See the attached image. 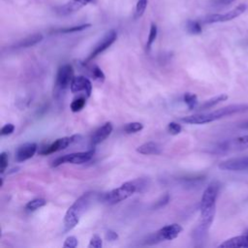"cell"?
Instances as JSON below:
<instances>
[{
  "label": "cell",
  "mask_w": 248,
  "mask_h": 248,
  "mask_svg": "<svg viewBox=\"0 0 248 248\" xmlns=\"http://www.w3.org/2000/svg\"><path fill=\"white\" fill-rule=\"evenodd\" d=\"M235 0H221L220 2L223 4V5H228V4H231L232 2H233Z\"/></svg>",
  "instance_id": "cell-38"
},
{
  "label": "cell",
  "mask_w": 248,
  "mask_h": 248,
  "mask_svg": "<svg viewBox=\"0 0 248 248\" xmlns=\"http://www.w3.org/2000/svg\"><path fill=\"white\" fill-rule=\"evenodd\" d=\"M95 149L92 148L87 151H82V152H76V153H71L67 155L60 156L56 158L55 160L52 161L51 167L56 168L62 164L65 163H70V164H83L88 162L94 155Z\"/></svg>",
  "instance_id": "cell-5"
},
{
  "label": "cell",
  "mask_w": 248,
  "mask_h": 248,
  "mask_svg": "<svg viewBox=\"0 0 248 248\" xmlns=\"http://www.w3.org/2000/svg\"><path fill=\"white\" fill-rule=\"evenodd\" d=\"M220 190V184L216 181L211 182L203 191L201 200V224L199 226V234H203L209 229L215 215L216 200Z\"/></svg>",
  "instance_id": "cell-1"
},
{
  "label": "cell",
  "mask_w": 248,
  "mask_h": 248,
  "mask_svg": "<svg viewBox=\"0 0 248 248\" xmlns=\"http://www.w3.org/2000/svg\"><path fill=\"white\" fill-rule=\"evenodd\" d=\"M169 200H170V196L167 194V195H165L164 197H162V198L156 202V205H154V207H155V208H160V207L164 206L165 204L168 203Z\"/></svg>",
  "instance_id": "cell-36"
},
{
  "label": "cell",
  "mask_w": 248,
  "mask_h": 248,
  "mask_svg": "<svg viewBox=\"0 0 248 248\" xmlns=\"http://www.w3.org/2000/svg\"><path fill=\"white\" fill-rule=\"evenodd\" d=\"M143 129V125L140 122H130L126 124L123 128L124 132L127 134H134L141 131Z\"/></svg>",
  "instance_id": "cell-27"
},
{
  "label": "cell",
  "mask_w": 248,
  "mask_h": 248,
  "mask_svg": "<svg viewBox=\"0 0 248 248\" xmlns=\"http://www.w3.org/2000/svg\"><path fill=\"white\" fill-rule=\"evenodd\" d=\"M247 10L246 4H239L232 10L225 13V14H212L204 17V23H216V22H225L229 20H232L239 16H241Z\"/></svg>",
  "instance_id": "cell-6"
},
{
  "label": "cell",
  "mask_w": 248,
  "mask_h": 248,
  "mask_svg": "<svg viewBox=\"0 0 248 248\" xmlns=\"http://www.w3.org/2000/svg\"><path fill=\"white\" fill-rule=\"evenodd\" d=\"M186 29L190 34L198 35L202 33V26L199 21L196 20H188L186 23Z\"/></svg>",
  "instance_id": "cell-23"
},
{
  "label": "cell",
  "mask_w": 248,
  "mask_h": 248,
  "mask_svg": "<svg viewBox=\"0 0 248 248\" xmlns=\"http://www.w3.org/2000/svg\"><path fill=\"white\" fill-rule=\"evenodd\" d=\"M239 127L242 128V129H247V130H248V120L245 121V122H243L242 124H240Z\"/></svg>",
  "instance_id": "cell-37"
},
{
  "label": "cell",
  "mask_w": 248,
  "mask_h": 248,
  "mask_svg": "<svg viewBox=\"0 0 248 248\" xmlns=\"http://www.w3.org/2000/svg\"><path fill=\"white\" fill-rule=\"evenodd\" d=\"M182 130V127L177 122H170L168 124V131L171 135H178Z\"/></svg>",
  "instance_id": "cell-31"
},
{
  "label": "cell",
  "mask_w": 248,
  "mask_h": 248,
  "mask_svg": "<svg viewBox=\"0 0 248 248\" xmlns=\"http://www.w3.org/2000/svg\"><path fill=\"white\" fill-rule=\"evenodd\" d=\"M116 38H117V33H116L115 30H109L108 32H107L104 35V37L94 46L93 50L88 55L86 61H90L91 59L95 58L97 55L104 52L107 48H108L115 42Z\"/></svg>",
  "instance_id": "cell-8"
},
{
  "label": "cell",
  "mask_w": 248,
  "mask_h": 248,
  "mask_svg": "<svg viewBox=\"0 0 248 248\" xmlns=\"http://www.w3.org/2000/svg\"><path fill=\"white\" fill-rule=\"evenodd\" d=\"M183 231V228L179 225V224H170L168 226L163 227L162 229H160L157 233L162 240H172L174 238H176L179 233Z\"/></svg>",
  "instance_id": "cell-14"
},
{
  "label": "cell",
  "mask_w": 248,
  "mask_h": 248,
  "mask_svg": "<svg viewBox=\"0 0 248 248\" xmlns=\"http://www.w3.org/2000/svg\"><path fill=\"white\" fill-rule=\"evenodd\" d=\"M137 152L143 155H158L161 153V147L156 142L148 141L140 145L137 148Z\"/></svg>",
  "instance_id": "cell-19"
},
{
  "label": "cell",
  "mask_w": 248,
  "mask_h": 248,
  "mask_svg": "<svg viewBox=\"0 0 248 248\" xmlns=\"http://www.w3.org/2000/svg\"><path fill=\"white\" fill-rule=\"evenodd\" d=\"M147 7V0H138L136 4V12H135V17L139 18L140 17Z\"/></svg>",
  "instance_id": "cell-29"
},
{
  "label": "cell",
  "mask_w": 248,
  "mask_h": 248,
  "mask_svg": "<svg viewBox=\"0 0 248 248\" xmlns=\"http://www.w3.org/2000/svg\"><path fill=\"white\" fill-rule=\"evenodd\" d=\"M243 112H248V105L237 104V105H230L227 107H223L211 112L185 116V117H182L180 120L187 124H205V123H209L227 116H231L237 113H243Z\"/></svg>",
  "instance_id": "cell-2"
},
{
  "label": "cell",
  "mask_w": 248,
  "mask_h": 248,
  "mask_svg": "<svg viewBox=\"0 0 248 248\" xmlns=\"http://www.w3.org/2000/svg\"><path fill=\"white\" fill-rule=\"evenodd\" d=\"M136 192H138V186L135 180H133L124 182L118 188H115L108 193L103 194L101 198L105 202L108 204H114L128 199Z\"/></svg>",
  "instance_id": "cell-4"
},
{
  "label": "cell",
  "mask_w": 248,
  "mask_h": 248,
  "mask_svg": "<svg viewBox=\"0 0 248 248\" xmlns=\"http://www.w3.org/2000/svg\"><path fill=\"white\" fill-rule=\"evenodd\" d=\"M218 168L222 170L247 171L248 170V156L228 159L226 161L221 162L218 165Z\"/></svg>",
  "instance_id": "cell-10"
},
{
  "label": "cell",
  "mask_w": 248,
  "mask_h": 248,
  "mask_svg": "<svg viewBox=\"0 0 248 248\" xmlns=\"http://www.w3.org/2000/svg\"><path fill=\"white\" fill-rule=\"evenodd\" d=\"M112 132V124L110 122H106L100 128H98L94 134L91 136L90 143L92 146H95L102 141H104Z\"/></svg>",
  "instance_id": "cell-15"
},
{
  "label": "cell",
  "mask_w": 248,
  "mask_h": 248,
  "mask_svg": "<svg viewBox=\"0 0 248 248\" xmlns=\"http://www.w3.org/2000/svg\"><path fill=\"white\" fill-rule=\"evenodd\" d=\"M157 33H158L157 25L155 23H151L150 30H149V35H148L147 42H146V49L147 50H150L152 44L155 42V40L157 38Z\"/></svg>",
  "instance_id": "cell-24"
},
{
  "label": "cell",
  "mask_w": 248,
  "mask_h": 248,
  "mask_svg": "<svg viewBox=\"0 0 248 248\" xmlns=\"http://www.w3.org/2000/svg\"><path fill=\"white\" fill-rule=\"evenodd\" d=\"M106 239L108 241H115L118 239V234L112 230H108L106 232Z\"/></svg>",
  "instance_id": "cell-35"
},
{
  "label": "cell",
  "mask_w": 248,
  "mask_h": 248,
  "mask_svg": "<svg viewBox=\"0 0 248 248\" xmlns=\"http://www.w3.org/2000/svg\"><path fill=\"white\" fill-rule=\"evenodd\" d=\"M14 130H15V126L12 123H8L1 128L0 134L1 136H8V135H11L14 132Z\"/></svg>",
  "instance_id": "cell-34"
},
{
  "label": "cell",
  "mask_w": 248,
  "mask_h": 248,
  "mask_svg": "<svg viewBox=\"0 0 248 248\" xmlns=\"http://www.w3.org/2000/svg\"><path fill=\"white\" fill-rule=\"evenodd\" d=\"M78 238L76 236L71 235V236H68L66 238V240L63 244V247H65V248H75V247L78 246Z\"/></svg>",
  "instance_id": "cell-33"
},
{
  "label": "cell",
  "mask_w": 248,
  "mask_h": 248,
  "mask_svg": "<svg viewBox=\"0 0 248 248\" xmlns=\"http://www.w3.org/2000/svg\"><path fill=\"white\" fill-rule=\"evenodd\" d=\"M74 78V68L70 64L62 65L57 72L55 85L60 91H64L71 85V82Z\"/></svg>",
  "instance_id": "cell-7"
},
{
  "label": "cell",
  "mask_w": 248,
  "mask_h": 248,
  "mask_svg": "<svg viewBox=\"0 0 248 248\" xmlns=\"http://www.w3.org/2000/svg\"><path fill=\"white\" fill-rule=\"evenodd\" d=\"M46 201L45 199L42 198H38V199H34L30 202H28L25 205V208L27 211H35L41 207H43L44 205H46Z\"/></svg>",
  "instance_id": "cell-22"
},
{
  "label": "cell",
  "mask_w": 248,
  "mask_h": 248,
  "mask_svg": "<svg viewBox=\"0 0 248 248\" xmlns=\"http://www.w3.org/2000/svg\"><path fill=\"white\" fill-rule=\"evenodd\" d=\"M43 35L41 33H35L32 35H29L21 40H19L17 43L14 45L13 47L15 48H24V47H29L37 45L43 40Z\"/></svg>",
  "instance_id": "cell-18"
},
{
  "label": "cell",
  "mask_w": 248,
  "mask_h": 248,
  "mask_svg": "<svg viewBox=\"0 0 248 248\" xmlns=\"http://www.w3.org/2000/svg\"><path fill=\"white\" fill-rule=\"evenodd\" d=\"M79 138H80V136L74 135V136H71V137H64V138L57 139L55 141H53L49 145H46V147H44L40 151V154L41 155H48V154L63 150V149L67 148L71 143H73L75 141H78Z\"/></svg>",
  "instance_id": "cell-9"
},
{
  "label": "cell",
  "mask_w": 248,
  "mask_h": 248,
  "mask_svg": "<svg viewBox=\"0 0 248 248\" xmlns=\"http://www.w3.org/2000/svg\"><path fill=\"white\" fill-rule=\"evenodd\" d=\"M96 197L94 192L82 194L67 210L64 217V232L73 230L79 222L80 216L87 210Z\"/></svg>",
  "instance_id": "cell-3"
},
{
  "label": "cell",
  "mask_w": 248,
  "mask_h": 248,
  "mask_svg": "<svg viewBox=\"0 0 248 248\" xmlns=\"http://www.w3.org/2000/svg\"><path fill=\"white\" fill-rule=\"evenodd\" d=\"M228 99V95L226 94H221V95H218L216 97H213L209 100H206L204 103H202L200 107H199V109L200 110H205V109H208V108H213L214 106L218 105L219 103L223 102V101H226Z\"/></svg>",
  "instance_id": "cell-20"
},
{
  "label": "cell",
  "mask_w": 248,
  "mask_h": 248,
  "mask_svg": "<svg viewBox=\"0 0 248 248\" xmlns=\"http://www.w3.org/2000/svg\"><path fill=\"white\" fill-rule=\"evenodd\" d=\"M102 246H103V240H102V238H101L98 234L92 235V237L90 238L88 247H89V248H101Z\"/></svg>",
  "instance_id": "cell-30"
},
{
  "label": "cell",
  "mask_w": 248,
  "mask_h": 248,
  "mask_svg": "<svg viewBox=\"0 0 248 248\" xmlns=\"http://www.w3.org/2000/svg\"><path fill=\"white\" fill-rule=\"evenodd\" d=\"M90 23H85V24H80V25H76V26H71V27H65V28H60L56 29L53 32L54 33H63V34H68V33H74V32H78L82 31L88 27H90Z\"/></svg>",
  "instance_id": "cell-21"
},
{
  "label": "cell",
  "mask_w": 248,
  "mask_h": 248,
  "mask_svg": "<svg viewBox=\"0 0 248 248\" xmlns=\"http://www.w3.org/2000/svg\"><path fill=\"white\" fill-rule=\"evenodd\" d=\"M85 104H86V99H85L84 97L80 96V97L75 99V100L71 103V106H70L71 110H72L73 112L80 111V110L84 108Z\"/></svg>",
  "instance_id": "cell-26"
},
{
  "label": "cell",
  "mask_w": 248,
  "mask_h": 248,
  "mask_svg": "<svg viewBox=\"0 0 248 248\" xmlns=\"http://www.w3.org/2000/svg\"><path fill=\"white\" fill-rule=\"evenodd\" d=\"M97 0H70L67 3L57 7L55 9L56 14L59 16H68L70 14L79 11L90 3H96Z\"/></svg>",
  "instance_id": "cell-11"
},
{
  "label": "cell",
  "mask_w": 248,
  "mask_h": 248,
  "mask_svg": "<svg viewBox=\"0 0 248 248\" xmlns=\"http://www.w3.org/2000/svg\"><path fill=\"white\" fill-rule=\"evenodd\" d=\"M90 73H91V76L94 79H96L100 82H103L105 80V74L103 73L102 69L100 67H98L97 65H92L91 66Z\"/></svg>",
  "instance_id": "cell-28"
},
{
  "label": "cell",
  "mask_w": 248,
  "mask_h": 248,
  "mask_svg": "<svg viewBox=\"0 0 248 248\" xmlns=\"http://www.w3.org/2000/svg\"><path fill=\"white\" fill-rule=\"evenodd\" d=\"M183 101L188 106L189 109H194L198 105V97L196 94L193 93H185Z\"/></svg>",
  "instance_id": "cell-25"
},
{
  "label": "cell",
  "mask_w": 248,
  "mask_h": 248,
  "mask_svg": "<svg viewBox=\"0 0 248 248\" xmlns=\"http://www.w3.org/2000/svg\"><path fill=\"white\" fill-rule=\"evenodd\" d=\"M70 90L72 93H78L83 91L85 95L89 97L92 91V83L87 78L83 76L74 77L70 85Z\"/></svg>",
  "instance_id": "cell-12"
},
{
  "label": "cell",
  "mask_w": 248,
  "mask_h": 248,
  "mask_svg": "<svg viewBox=\"0 0 248 248\" xmlns=\"http://www.w3.org/2000/svg\"><path fill=\"white\" fill-rule=\"evenodd\" d=\"M219 247H242V248H248V230H246L242 234L232 237L230 239L225 240L222 242Z\"/></svg>",
  "instance_id": "cell-17"
},
{
  "label": "cell",
  "mask_w": 248,
  "mask_h": 248,
  "mask_svg": "<svg viewBox=\"0 0 248 248\" xmlns=\"http://www.w3.org/2000/svg\"><path fill=\"white\" fill-rule=\"evenodd\" d=\"M221 150H243L248 148V135L235 138L233 140L223 142L220 147Z\"/></svg>",
  "instance_id": "cell-16"
},
{
  "label": "cell",
  "mask_w": 248,
  "mask_h": 248,
  "mask_svg": "<svg viewBox=\"0 0 248 248\" xmlns=\"http://www.w3.org/2000/svg\"><path fill=\"white\" fill-rule=\"evenodd\" d=\"M8 163H9L8 153L7 152H2L0 154V171H1V173H3L5 171L6 168L8 167Z\"/></svg>",
  "instance_id": "cell-32"
},
{
  "label": "cell",
  "mask_w": 248,
  "mask_h": 248,
  "mask_svg": "<svg viewBox=\"0 0 248 248\" xmlns=\"http://www.w3.org/2000/svg\"><path fill=\"white\" fill-rule=\"evenodd\" d=\"M37 151V143L25 142L18 146L16 152V160L17 162H24L34 156Z\"/></svg>",
  "instance_id": "cell-13"
}]
</instances>
